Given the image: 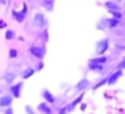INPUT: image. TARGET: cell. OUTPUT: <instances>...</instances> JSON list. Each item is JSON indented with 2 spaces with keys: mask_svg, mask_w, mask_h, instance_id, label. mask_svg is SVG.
Returning <instances> with one entry per match:
<instances>
[{
  "mask_svg": "<svg viewBox=\"0 0 125 114\" xmlns=\"http://www.w3.org/2000/svg\"><path fill=\"white\" fill-rule=\"evenodd\" d=\"M12 18H13V21L15 22H18V24H24V21L27 19V16H28V8H27V5H22V9L21 10H12Z\"/></svg>",
  "mask_w": 125,
  "mask_h": 114,
  "instance_id": "5",
  "label": "cell"
},
{
  "mask_svg": "<svg viewBox=\"0 0 125 114\" xmlns=\"http://www.w3.org/2000/svg\"><path fill=\"white\" fill-rule=\"evenodd\" d=\"M41 97H43V99L47 102V104H50V105H53L54 102H56V97L49 91V89H41Z\"/></svg>",
  "mask_w": 125,
  "mask_h": 114,
  "instance_id": "12",
  "label": "cell"
},
{
  "mask_svg": "<svg viewBox=\"0 0 125 114\" xmlns=\"http://www.w3.org/2000/svg\"><path fill=\"white\" fill-rule=\"evenodd\" d=\"M15 38H16L15 29H6V32H5V40H6V41H12V40H15Z\"/></svg>",
  "mask_w": 125,
  "mask_h": 114,
  "instance_id": "19",
  "label": "cell"
},
{
  "mask_svg": "<svg viewBox=\"0 0 125 114\" xmlns=\"http://www.w3.org/2000/svg\"><path fill=\"white\" fill-rule=\"evenodd\" d=\"M57 114H68V111H66V108H62L60 113H57Z\"/></svg>",
  "mask_w": 125,
  "mask_h": 114,
  "instance_id": "26",
  "label": "cell"
},
{
  "mask_svg": "<svg viewBox=\"0 0 125 114\" xmlns=\"http://www.w3.org/2000/svg\"><path fill=\"white\" fill-rule=\"evenodd\" d=\"M83 98H84V92H80V95H78V97L71 102V104H68V105H66V111H68V113H69V111H72V110L75 108V105H78V104L83 101Z\"/></svg>",
  "mask_w": 125,
  "mask_h": 114,
  "instance_id": "14",
  "label": "cell"
},
{
  "mask_svg": "<svg viewBox=\"0 0 125 114\" xmlns=\"http://www.w3.org/2000/svg\"><path fill=\"white\" fill-rule=\"evenodd\" d=\"M109 13H110V18H115L118 21H122V18H124L122 10H115V12H109Z\"/></svg>",
  "mask_w": 125,
  "mask_h": 114,
  "instance_id": "21",
  "label": "cell"
},
{
  "mask_svg": "<svg viewBox=\"0 0 125 114\" xmlns=\"http://www.w3.org/2000/svg\"><path fill=\"white\" fill-rule=\"evenodd\" d=\"M90 86H91V82L88 81V78H87V76H84L83 79H80V81H78V83H75L74 89H75L77 92H85Z\"/></svg>",
  "mask_w": 125,
  "mask_h": 114,
  "instance_id": "8",
  "label": "cell"
},
{
  "mask_svg": "<svg viewBox=\"0 0 125 114\" xmlns=\"http://www.w3.org/2000/svg\"><path fill=\"white\" fill-rule=\"evenodd\" d=\"M24 108H25V113H27V114H35V110H34L31 105H25Z\"/></svg>",
  "mask_w": 125,
  "mask_h": 114,
  "instance_id": "23",
  "label": "cell"
},
{
  "mask_svg": "<svg viewBox=\"0 0 125 114\" xmlns=\"http://www.w3.org/2000/svg\"><path fill=\"white\" fill-rule=\"evenodd\" d=\"M106 83H107V75H106L104 78H102L96 85H93V86H91V89H93V91H96V89H99L100 86H103V85H106Z\"/></svg>",
  "mask_w": 125,
  "mask_h": 114,
  "instance_id": "20",
  "label": "cell"
},
{
  "mask_svg": "<svg viewBox=\"0 0 125 114\" xmlns=\"http://www.w3.org/2000/svg\"><path fill=\"white\" fill-rule=\"evenodd\" d=\"M118 69H122V70L125 69V56L122 57V60H121V62L118 63Z\"/></svg>",
  "mask_w": 125,
  "mask_h": 114,
  "instance_id": "24",
  "label": "cell"
},
{
  "mask_svg": "<svg viewBox=\"0 0 125 114\" xmlns=\"http://www.w3.org/2000/svg\"><path fill=\"white\" fill-rule=\"evenodd\" d=\"M0 28H6V22H3V21H0Z\"/></svg>",
  "mask_w": 125,
  "mask_h": 114,
  "instance_id": "27",
  "label": "cell"
},
{
  "mask_svg": "<svg viewBox=\"0 0 125 114\" xmlns=\"http://www.w3.org/2000/svg\"><path fill=\"white\" fill-rule=\"evenodd\" d=\"M87 70H88V72H93V73H102V72L104 70V66H103V65H97V63L88 60V63H87Z\"/></svg>",
  "mask_w": 125,
  "mask_h": 114,
  "instance_id": "11",
  "label": "cell"
},
{
  "mask_svg": "<svg viewBox=\"0 0 125 114\" xmlns=\"http://www.w3.org/2000/svg\"><path fill=\"white\" fill-rule=\"evenodd\" d=\"M35 67H27V69H24V72L21 73V78H22V81H25V79H28V78H31L32 75H35Z\"/></svg>",
  "mask_w": 125,
  "mask_h": 114,
  "instance_id": "17",
  "label": "cell"
},
{
  "mask_svg": "<svg viewBox=\"0 0 125 114\" xmlns=\"http://www.w3.org/2000/svg\"><path fill=\"white\" fill-rule=\"evenodd\" d=\"M37 110H38L41 114H52V113H53L52 105H50V104H47L46 101H44V102H41V104L37 107Z\"/></svg>",
  "mask_w": 125,
  "mask_h": 114,
  "instance_id": "15",
  "label": "cell"
},
{
  "mask_svg": "<svg viewBox=\"0 0 125 114\" xmlns=\"http://www.w3.org/2000/svg\"><path fill=\"white\" fill-rule=\"evenodd\" d=\"M8 54H9V59H16L19 53H18V50H16V48H10Z\"/></svg>",
  "mask_w": 125,
  "mask_h": 114,
  "instance_id": "22",
  "label": "cell"
},
{
  "mask_svg": "<svg viewBox=\"0 0 125 114\" xmlns=\"http://www.w3.org/2000/svg\"><path fill=\"white\" fill-rule=\"evenodd\" d=\"M28 53L34 57V59H37V60H43L44 57H46L47 50H46V45H44V44H41V45H35V44H32V45L28 47Z\"/></svg>",
  "mask_w": 125,
  "mask_h": 114,
  "instance_id": "3",
  "label": "cell"
},
{
  "mask_svg": "<svg viewBox=\"0 0 125 114\" xmlns=\"http://www.w3.org/2000/svg\"><path fill=\"white\" fill-rule=\"evenodd\" d=\"M16 78H18V73H16V72H13V70H9V72H5L0 79H2L6 85H9V86H10L12 83H15Z\"/></svg>",
  "mask_w": 125,
  "mask_h": 114,
  "instance_id": "9",
  "label": "cell"
},
{
  "mask_svg": "<svg viewBox=\"0 0 125 114\" xmlns=\"http://www.w3.org/2000/svg\"><path fill=\"white\" fill-rule=\"evenodd\" d=\"M104 8H106V10H109V12L122 10V9H121V5H119L118 2H113V0H106V2H104Z\"/></svg>",
  "mask_w": 125,
  "mask_h": 114,
  "instance_id": "13",
  "label": "cell"
},
{
  "mask_svg": "<svg viewBox=\"0 0 125 114\" xmlns=\"http://www.w3.org/2000/svg\"><path fill=\"white\" fill-rule=\"evenodd\" d=\"M13 97L10 94H3V95H0V108H6V107H10L12 102H13Z\"/></svg>",
  "mask_w": 125,
  "mask_h": 114,
  "instance_id": "10",
  "label": "cell"
},
{
  "mask_svg": "<svg viewBox=\"0 0 125 114\" xmlns=\"http://www.w3.org/2000/svg\"><path fill=\"white\" fill-rule=\"evenodd\" d=\"M109 48H110V41H109L107 37H104V38H102V40H99L96 42V45H94V54L96 56H104L109 51Z\"/></svg>",
  "mask_w": 125,
  "mask_h": 114,
  "instance_id": "2",
  "label": "cell"
},
{
  "mask_svg": "<svg viewBox=\"0 0 125 114\" xmlns=\"http://www.w3.org/2000/svg\"><path fill=\"white\" fill-rule=\"evenodd\" d=\"M32 26L37 29H46L49 26V19L46 18V15L43 12H35L32 15Z\"/></svg>",
  "mask_w": 125,
  "mask_h": 114,
  "instance_id": "1",
  "label": "cell"
},
{
  "mask_svg": "<svg viewBox=\"0 0 125 114\" xmlns=\"http://www.w3.org/2000/svg\"><path fill=\"white\" fill-rule=\"evenodd\" d=\"M121 22L122 21H118L115 18H102L100 22H99V28L100 29H115V28H119L121 26Z\"/></svg>",
  "mask_w": 125,
  "mask_h": 114,
  "instance_id": "4",
  "label": "cell"
},
{
  "mask_svg": "<svg viewBox=\"0 0 125 114\" xmlns=\"http://www.w3.org/2000/svg\"><path fill=\"white\" fill-rule=\"evenodd\" d=\"M22 89H24V82H15V83H12L9 86V94L13 98H21Z\"/></svg>",
  "mask_w": 125,
  "mask_h": 114,
  "instance_id": "7",
  "label": "cell"
},
{
  "mask_svg": "<svg viewBox=\"0 0 125 114\" xmlns=\"http://www.w3.org/2000/svg\"><path fill=\"white\" fill-rule=\"evenodd\" d=\"M40 5L43 6L44 10H47V12H53V9H54V0H41Z\"/></svg>",
  "mask_w": 125,
  "mask_h": 114,
  "instance_id": "16",
  "label": "cell"
},
{
  "mask_svg": "<svg viewBox=\"0 0 125 114\" xmlns=\"http://www.w3.org/2000/svg\"><path fill=\"white\" fill-rule=\"evenodd\" d=\"M3 114H13V108H12V105L3 108Z\"/></svg>",
  "mask_w": 125,
  "mask_h": 114,
  "instance_id": "25",
  "label": "cell"
},
{
  "mask_svg": "<svg viewBox=\"0 0 125 114\" xmlns=\"http://www.w3.org/2000/svg\"><path fill=\"white\" fill-rule=\"evenodd\" d=\"M91 62H94V63H97V65H106L107 62H109V57L104 54V56H96V57H93L91 59Z\"/></svg>",
  "mask_w": 125,
  "mask_h": 114,
  "instance_id": "18",
  "label": "cell"
},
{
  "mask_svg": "<svg viewBox=\"0 0 125 114\" xmlns=\"http://www.w3.org/2000/svg\"><path fill=\"white\" fill-rule=\"evenodd\" d=\"M122 75H124V70H122V69H116V70H113L112 73L107 75V83H106V85L113 86L115 83H118V81L122 78Z\"/></svg>",
  "mask_w": 125,
  "mask_h": 114,
  "instance_id": "6",
  "label": "cell"
}]
</instances>
